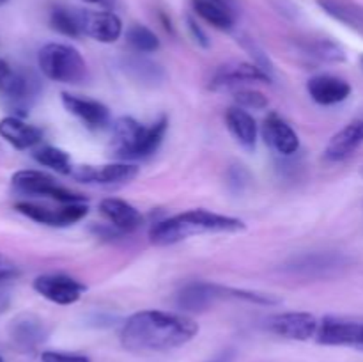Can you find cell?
<instances>
[{"instance_id": "27", "label": "cell", "mask_w": 363, "mask_h": 362, "mask_svg": "<svg viewBox=\"0 0 363 362\" xmlns=\"http://www.w3.org/2000/svg\"><path fill=\"white\" fill-rule=\"evenodd\" d=\"M50 27L66 38H80L82 27L78 9H69L64 6L53 7L50 11Z\"/></svg>"}, {"instance_id": "25", "label": "cell", "mask_w": 363, "mask_h": 362, "mask_svg": "<svg viewBox=\"0 0 363 362\" xmlns=\"http://www.w3.org/2000/svg\"><path fill=\"white\" fill-rule=\"evenodd\" d=\"M123 70L124 73L135 82L144 85H158L165 78V71L162 66L156 62L142 57H130V59L123 60Z\"/></svg>"}, {"instance_id": "24", "label": "cell", "mask_w": 363, "mask_h": 362, "mask_svg": "<svg viewBox=\"0 0 363 362\" xmlns=\"http://www.w3.org/2000/svg\"><path fill=\"white\" fill-rule=\"evenodd\" d=\"M191 7L197 13V16H201L202 20L208 21L215 28L233 31L236 13L223 6V4L215 2V0H191Z\"/></svg>"}, {"instance_id": "40", "label": "cell", "mask_w": 363, "mask_h": 362, "mask_svg": "<svg viewBox=\"0 0 363 362\" xmlns=\"http://www.w3.org/2000/svg\"><path fill=\"white\" fill-rule=\"evenodd\" d=\"M360 66H362V70H363V53L360 55Z\"/></svg>"}, {"instance_id": "12", "label": "cell", "mask_w": 363, "mask_h": 362, "mask_svg": "<svg viewBox=\"0 0 363 362\" xmlns=\"http://www.w3.org/2000/svg\"><path fill=\"white\" fill-rule=\"evenodd\" d=\"M138 172L140 169L135 163L117 162L103 163V165H77L73 167L71 176L87 185H119L133 181Z\"/></svg>"}, {"instance_id": "9", "label": "cell", "mask_w": 363, "mask_h": 362, "mask_svg": "<svg viewBox=\"0 0 363 362\" xmlns=\"http://www.w3.org/2000/svg\"><path fill=\"white\" fill-rule=\"evenodd\" d=\"M245 84H273V77L254 62H227L216 67L209 80L211 91L240 87Z\"/></svg>"}, {"instance_id": "31", "label": "cell", "mask_w": 363, "mask_h": 362, "mask_svg": "<svg viewBox=\"0 0 363 362\" xmlns=\"http://www.w3.org/2000/svg\"><path fill=\"white\" fill-rule=\"evenodd\" d=\"M234 102L245 110H262L268 106V98L255 89H240L234 92Z\"/></svg>"}, {"instance_id": "16", "label": "cell", "mask_w": 363, "mask_h": 362, "mask_svg": "<svg viewBox=\"0 0 363 362\" xmlns=\"http://www.w3.org/2000/svg\"><path fill=\"white\" fill-rule=\"evenodd\" d=\"M220 298H222L220 284L195 280V283L184 284L177 291L176 305L184 312H204Z\"/></svg>"}, {"instance_id": "30", "label": "cell", "mask_w": 363, "mask_h": 362, "mask_svg": "<svg viewBox=\"0 0 363 362\" xmlns=\"http://www.w3.org/2000/svg\"><path fill=\"white\" fill-rule=\"evenodd\" d=\"M126 41L137 53H155L160 50V39L145 25H131L126 31Z\"/></svg>"}, {"instance_id": "23", "label": "cell", "mask_w": 363, "mask_h": 362, "mask_svg": "<svg viewBox=\"0 0 363 362\" xmlns=\"http://www.w3.org/2000/svg\"><path fill=\"white\" fill-rule=\"evenodd\" d=\"M225 124L234 141L247 151H255L257 146V123L248 110L241 106H230L225 112Z\"/></svg>"}, {"instance_id": "3", "label": "cell", "mask_w": 363, "mask_h": 362, "mask_svg": "<svg viewBox=\"0 0 363 362\" xmlns=\"http://www.w3.org/2000/svg\"><path fill=\"white\" fill-rule=\"evenodd\" d=\"M169 130V117L162 116L149 126L130 116H123L112 124L113 156L119 160H144L155 155Z\"/></svg>"}, {"instance_id": "11", "label": "cell", "mask_w": 363, "mask_h": 362, "mask_svg": "<svg viewBox=\"0 0 363 362\" xmlns=\"http://www.w3.org/2000/svg\"><path fill=\"white\" fill-rule=\"evenodd\" d=\"M266 329L286 339L308 341L318 336L319 322L311 312H279L266 319Z\"/></svg>"}, {"instance_id": "43", "label": "cell", "mask_w": 363, "mask_h": 362, "mask_svg": "<svg viewBox=\"0 0 363 362\" xmlns=\"http://www.w3.org/2000/svg\"><path fill=\"white\" fill-rule=\"evenodd\" d=\"M213 362H225V361H213Z\"/></svg>"}, {"instance_id": "38", "label": "cell", "mask_w": 363, "mask_h": 362, "mask_svg": "<svg viewBox=\"0 0 363 362\" xmlns=\"http://www.w3.org/2000/svg\"><path fill=\"white\" fill-rule=\"evenodd\" d=\"M215 2L223 4V6L229 7L230 11H234V13H236V0H215Z\"/></svg>"}, {"instance_id": "14", "label": "cell", "mask_w": 363, "mask_h": 362, "mask_svg": "<svg viewBox=\"0 0 363 362\" xmlns=\"http://www.w3.org/2000/svg\"><path fill=\"white\" fill-rule=\"evenodd\" d=\"M262 135L269 148L280 156H293L300 149V137L289 123L277 112H269L262 124Z\"/></svg>"}, {"instance_id": "1", "label": "cell", "mask_w": 363, "mask_h": 362, "mask_svg": "<svg viewBox=\"0 0 363 362\" xmlns=\"http://www.w3.org/2000/svg\"><path fill=\"white\" fill-rule=\"evenodd\" d=\"M199 334V323L176 312L145 311L135 312L121 329V344L128 351H169L184 346Z\"/></svg>"}, {"instance_id": "15", "label": "cell", "mask_w": 363, "mask_h": 362, "mask_svg": "<svg viewBox=\"0 0 363 362\" xmlns=\"http://www.w3.org/2000/svg\"><path fill=\"white\" fill-rule=\"evenodd\" d=\"M362 325V322L337 318V316H325L323 322L319 323L318 343L326 344V346H346V344L358 346Z\"/></svg>"}, {"instance_id": "35", "label": "cell", "mask_w": 363, "mask_h": 362, "mask_svg": "<svg viewBox=\"0 0 363 362\" xmlns=\"http://www.w3.org/2000/svg\"><path fill=\"white\" fill-rule=\"evenodd\" d=\"M18 273H20V268H18L16 263L7 256L0 254V280L14 279V277H18Z\"/></svg>"}, {"instance_id": "20", "label": "cell", "mask_w": 363, "mask_h": 362, "mask_svg": "<svg viewBox=\"0 0 363 362\" xmlns=\"http://www.w3.org/2000/svg\"><path fill=\"white\" fill-rule=\"evenodd\" d=\"M99 212L121 233H133L144 224L142 213L128 201L117 197H106L99 202Z\"/></svg>"}, {"instance_id": "34", "label": "cell", "mask_w": 363, "mask_h": 362, "mask_svg": "<svg viewBox=\"0 0 363 362\" xmlns=\"http://www.w3.org/2000/svg\"><path fill=\"white\" fill-rule=\"evenodd\" d=\"M41 362H91L85 355L62 353V351H43Z\"/></svg>"}, {"instance_id": "17", "label": "cell", "mask_w": 363, "mask_h": 362, "mask_svg": "<svg viewBox=\"0 0 363 362\" xmlns=\"http://www.w3.org/2000/svg\"><path fill=\"white\" fill-rule=\"evenodd\" d=\"M307 92L318 105L330 106L346 102L351 96V84L335 75H315L308 78Z\"/></svg>"}, {"instance_id": "13", "label": "cell", "mask_w": 363, "mask_h": 362, "mask_svg": "<svg viewBox=\"0 0 363 362\" xmlns=\"http://www.w3.org/2000/svg\"><path fill=\"white\" fill-rule=\"evenodd\" d=\"M82 34L89 35L98 43H116L123 34V21L116 13L108 9L103 11H80Z\"/></svg>"}, {"instance_id": "8", "label": "cell", "mask_w": 363, "mask_h": 362, "mask_svg": "<svg viewBox=\"0 0 363 362\" xmlns=\"http://www.w3.org/2000/svg\"><path fill=\"white\" fill-rule=\"evenodd\" d=\"M14 208L27 219L52 227H66L71 224H77L89 213V206L85 202H73V204H62L60 208H48V206L21 201L16 202Z\"/></svg>"}, {"instance_id": "2", "label": "cell", "mask_w": 363, "mask_h": 362, "mask_svg": "<svg viewBox=\"0 0 363 362\" xmlns=\"http://www.w3.org/2000/svg\"><path fill=\"white\" fill-rule=\"evenodd\" d=\"M245 229L247 224L241 219L199 208L156 222L149 231V240L155 245H174L201 234L240 233Z\"/></svg>"}, {"instance_id": "42", "label": "cell", "mask_w": 363, "mask_h": 362, "mask_svg": "<svg viewBox=\"0 0 363 362\" xmlns=\"http://www.w3.org/2000/svg\"><path fill=\"white\" fill-rule=\"evenodd\" d=\"M360 176L363 177V165H362V169H360Z\"/></svg>"}, {"instance_id": "44", "label": "cell", "mask_w": 363, "mask_h": 362, "mask_svg": "<svg viewBox=\"0 0 363 362\" xmlns=\"http://www.w3.org/2000/svg\"><path fill=\"white\" fill-rule=\"evenodd\" d=\"M0 362H4V358H2V357H0Z\"/></svg>"}, {"instance_id": "39", "label": "cell", "mask_w": 363, "mask_h": 362, "mask_svg": "<svg viewBox=\"0 0 363 362\" xmlns=\"http://www.w3.org/2000/svg\"><path fill=\"white\" fill-rule=\"evenodd\" d=\"M358 346H363V325H362V334H360V341H358Z\"/></svg>"}, {"instance_id": "18", "label": "cell", "mask_w": 363, "mask_h": 362, "mask_svg": "<svg viewBox=\"0 0 363 362\" xmlns=\"http://www.w3.org/2000/svg\"><path fill=\"white\" fill-rule=\"evenodd\" d=\"M62 105L71 116L77 117L91 130H101L110 123L108 106L103 105L101 102H96V99L80 98V96L69 94V92H62Z\"/></svg>"}, {"instance_id": "41", "label": "cell", "mask_w": 363, "mask_h": 362, "mask_svg": "<svg viewBox=\"0 0 363 362\" xmlns=\"http://www.w3.org/2000/svg\"><path fill=\"white\" fill-rule=\"evenodd\" d=\"M9 2V0H0V6H4V4H7Z\"/></svg>"}, {"instance_id": "37", "label": "cell", "mask_w": 363, "mask_h": 362, "mask_svg": "<svg viewBox=\"0 0 363 362\" xmlns=\"http://www.w3.org/2000/svg\"><path fill=\"white\" fill-rule=\"evenodd\" d=\"M84 2L94 4V6L103 7V9H108V11L116 6V0H84Z\"/></svg>"}, {"instance_id": "29", "label": "cell", "mask_w": 363, "mask_h": 362, "mask_svg": "<svg viewBox=\"0 0 363 362\" xmlns=\"http://www.w3.org/2000/svg\"><path fill=\"white\" fill-rule=\"evenodd\" d=\"M32 158L59 174H69L71 176V172H73L74 165L71 163L69 153H66L60 148H55V146H43V148L35 149L32 153Z\"/></svg>"}, {"instance_id": "19", "label": "cell", "mask_w": 363, "mask_h": 362, "mask_svg": "<svg viewBox=\"0 0 363 362\" xmlns=\"http://www.w3.org/2000/svg\"><path fill=\"white\" fill-rule=\"evenodd\" d=\"M363 144V117L351 121L350 124L337 131L326 144L325 158L330 162H342L350 158Z\"/></svg>"}, {"instance_id": "10", "label": "cell", "mask_w": 363, "mask_h": 362, "mask_svg": "<svg viewBox=\"0 0 363 362\" xmlns=\"http://www.w3.org/2000/svg\"><path fill=\"white\" fill-rule=\"evenodd\" d=\"M32 287L46 300L57 305H71L80 300L87 286L80 280L73 279L64 273H45L35 277Z\"/></svg>"}, {"instance_id": "21", "label": "cell", "mask_w": 363, "mask_h": 362, "mask_svg": "<svg viewBox=\"0 0 363 362\" xmlns=\"http://www.w3.org/2000/svg\"><path fill=\"white\" fill-rule=\"evenodd\" d=\"M0 137L18 151H25L41 142L43 131L38 126L27 124L21 117L7 116L0 121Z\"/></svg>"}, {"instance_id": "32", "label": "cell", "mask_w": 363, "mask_h": 362, "mask_svg": "<svg viewBox=\"0 0 363 362\" xmlns=\"http://www.w3.org/2000/svg\"><path fill=\"white\" fill-rule=\"evenodd\" d=\"M241 45H243V48L250 53V57L254 59V64H257L262 71H266L269 77H273V73H275V67H273L272 60L268 59V55L262 52L261 46H259L257 43L250 38H241Z\"/></svg>"}, {"instance_id": "7", "label": "cell", "mask_w": 363, "mask_h": 362, "mask_svg": "<svg viewBox=\"0 0 363 362\" xmlns=\"http://www.w3.org/2000/svg\"><path fill=\"white\" fill-rule=\"evenodd\" d=\"M39 92V80L30 73L14 67L6 59H0V94L13 103L14 109L25 110L28 102Z\"/></svg>"}, {"instance_id": "4", "label": "cell", "mask_w": 363, "mask_h": 362, "mask_svg": "<svg viewBox=\"0 0 363 362\" xmlns=\"http://www.w3.org/2000/svg\"><path fill=\"white\" fill-rule=\"evenodd\" d=\"M41 73L48 80L60 84H80L89 77V67L74 46L64 43H48L38 53Z\"/></svg>"}, {"instance_id": "28", "label": "cell", "mask_w": 363, "mask_h": 362, "mask_svg": "<svg viewBox=\"0 0 363 362\" xmlns=\"http://www.w3.org/2000/svg\"><path fill=\"white\" fill-rule=\"evenodd\" d=\"M319 7L335 20L350 25V27H363V11L354 4L342 2V0H318Z\"/></svg>"}, {"instance_id": "33", "label": "cell", "mask_w": 363, "mask_h": 362, "mask_svg": "<svg viewBox=\"0 0 363 362\" xmlns=\"http://www.w3.org/2000/svg\"><path fill=\"white\" fill-rule=\"evenodd\" d=\"M250 181V174L245 169L243 165H233L227 172V183H229V188L236 194H241L245 190V187Z\"/></svg>"}, {"instance_id": "36", "label": "cell", "mask_w": 363, "mask_h": 362, "mask_svg": "<svg viewBox=\"0 0 363 362\" xmlns=\"http://www.w3.org/2000/svg\"><path fill=\"white\" fill-rule=\"evenodd\" d=\"M186 23H188V28H190V32H191V38H194L195 41H197L199 45L202 46V48H209L208 34H206V32L202 31L201 25H199L197 21L194 20V18H188Z\"/></svg>"}, {"instance_id": "26", "label": "cell", "mask_w": 363, "mask_h": 362, "mask_svg": "<svg viewBox=\"0 0 363 362\" xmlns=\"http://www.w3.org/2000/svg\"><path fill=\"white\" fill-rule=\"evenodd\" d=\"M301 50L308 57L321 60V62H344L346 50L332 39H307L301 43Z\"/></svg>"}, {"instance_id": "6", "label": "cell", "mask_w": 363, "mask_h": 362, "mask_svg": "<svg viewBox=\"0 0 363 362\" xmlns=\"http://www.w3.org/2000/svg\"><path fill=\"white\" fill-rule=\"evenodd\" d=\"M11 183L18 192L27 195H41V197H50L60 204H73V202H85L87 197L78 192L69 190L66 187H60L50 174L41 172V170H18L11 177Z\"/></svg>"}, {"instance_id": "5", "label": "cell", "mask_w": 363, "mask_h": 362, "mask_svg": "<svg viewBox=\"0 0 363 362\" xmlns=\"http://www.w3.org/2000/svg\"><path fill=\"white\" fill-rule=\"evenodd\" d=\"M350 259L340 252H307L289 259L282 270L293 277H300L305 280H319L335 277L347 268Z\"/></svg>"}, {"instance_id": "22", "label": "cell", "mask_w": 363, "mask_h": 362, "mask_svg": "<svg viewBox=\"0 0 363 362\" xmlns=\"http://www.w3.org/2000/svg\"><path fill=\"white\" fill-rule=\"evenodd\" d=\"M9 334L13 343L20 350L30 351L46 339V327L38 316L20 314L11 322Z\"/></svg>"}]
</instances>
